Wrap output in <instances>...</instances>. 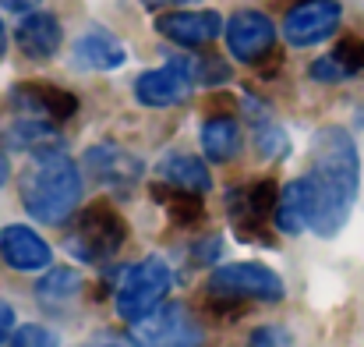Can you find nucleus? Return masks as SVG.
<instances>
[{
	"instance_id": "1",
	"label": "nucleus",
	"mask_w": 364,
	"mask_h": 347,
	"mask_svg": "<svg viewBox=\"0 0 364 347\" xmlns=\"http://www.w3.org/2000/svg\"><path fill=\"white\" fill-rule=\"evenodd\" d=\"M361 192V156L347 128L329 124L311 138V167L294 177L276 202V227L283 234L315 231L318 237H336L350 220V209Z\"/></svg>"
},
{
	"instance_id": "2",
	"label": "nucleus",
	"mask_w": 364,
	"mask_h": 347,
	"mask_svg": "<svg viewBox=\"0 0 364 347\" xmlns=\"http://www.w3.org/2000/svg\"><path fill=\"white\" fill-rule=\"evenodd\" d=\"M82 202V170L60 149H36L28 170L21 174V206L32 220L60 227Z\"/></svg>"
},
{
	"instance_id": "3",
	"label": "nucleus",
	"mask_w": 364,
	"mask_h": 347,
	"mask_svg": "<svg viewBox=\"0 0 364 347\" xmlns=\"http://www.w3.org/2000/svg\"><path fill=\"white\" fill-rule=\"evenodd\" d=\"M173 287V273L170 266L159 259V255H145L141 262L127 266L117 280V294H114V309L117 316L127 319V323H138L145 319L149 312H156L166 294Z\"/></svg>"
},
{
	"instance_id": "4",
	"label": "nucleus",
	"mask_w": 364,
	"mask_h": 347,
	"mask_svg": "<svg viewBox=\"0 0 364 347\" xmlns=\"http://www.w3.org/2000/svg\"><path fill=\"white\" fill-rule=\"evenodd\" d=\"M205 294H209L213 305H227V309L237 305V301L276 305V301H283L287 287L276 276V269H269L262 262H230V266H220L209 276Z\"/></svg>"
},
{
	"instance_id": "5",
	"label": "nucleus",
	"mask_w": 364,
	"mask_h": 347,
	"mask_svg": "<svg viewBox=\"0 0 364 347\" xmlns=\"http://www.w3.org/2000/svg\"><path fill=\"white\" fill-rule=\"evenodd\" d=\"M124 237H127V224H124L121 213H117L110 202H92V206L71 224L64 244H68V252H71L75 259L100 266V262H107V259H114V255L121 252Z\"/></svg>"
},
{
	"instance_id": "6",
	"label": "nucleus",
	"mask_w": 364,
	"mask_h": 347,
	"mask_svg": "<svg viewBox=\"0 0 364 347\" xmlns=\"http://www.w3.org/2000/svg\"><path fill=\"white\" fill-rule=\"evenodd\" d=\"M131 341L134 347H202V330L184 305H159L131 323Z\"/></svg>"
},
{
	"instance_id": "7",
	"label": "nucleus",
	"mask_w": 364,
	"mask_h": 347,
	"mask_svg": "<svg viewBox=\"0 0 364 347\" xmlns=\"http://www.w3.org/2000/svg\"><path fill=\"white\" fill-rule=\"evenodd\" d=\"M343 7L336 0H304L297 7L287 11L283 18V39L290 46H315L326 43L336 29H340Z\"/></svg>"
},
{
	"instance_id": "8",
	"label": "nucleus",
	"mask_w": 364,
	"mask_h": 347,
	"mask_svg": "<svg viewBox=\"0 0 364 347\" xmlns=\"http://www.w3.org/2000/svg\"><path fill=\"white\" fill-rule=\"evenodd\" d=\"M191 75H188V64L184 57L156 68V71H145L134 78V100L141 107H152V110H166V107H177L191 96Z\"/></svg>"
},
{
	"instance_id": "9",
	"label": "nucleus",
	"mask_w": 364,
	"mask_h": 347,
	"mask_svg": "<svg viewBox=\"0 0 364 347\" xmlns=\"http://www.w3.org/2000/svg\"><path fill=\"white\" fill-rule=\"evenodd\" d=\"M223 32H227L230 57L241 61V64L262 61L272 50V43H276V25L262 11H237V14H230V21H227Z\"/></svg>"
},
{
	"instance_id": "10",
	"label": "nucleus",
	"mask_w": 364,
	"mask_h": 347,
	"mask_svg": "<svg viewBox=\"0 0 364 347\" xmlns=\"http://www.w3.org/2000/svg\"><path fill=\"white\" fill-rule=\"evenodd\" d=\"M85 167H89L92 181H100L103 188H117V192L134 188L145 177V163L134 152H127L121 145H110V142L107 145H92L85 152Z\"/></svg>"
},
{
	"instance_id": "11",
	"label": "nucleus",
	"mask_w": 364,
	"mask_h": 347,
	"mask_svg": "<svg viewBox=\"0 0 364 347\" xmlns=\"http://www.w3.org/2000/svg\"><path fill=\"white\" fill-rule=\"evenodd\" d=\"M156 29L177 46H209L227 25L216 11H170V14H159Z\"/></svg>"
},
{
	"instance_id": "12",
	"label": "nucleus",
	"mask_w": 364,
	"mask_h": 347,
	"mask_svg": "<svg viewBox=\"0 0 364 347\" xmlns=\"http://www.w3.org/2000/svg\"><path fill=\"white\" fill-rule=\"evenodd\" d=\"M11 103L28 117H50V120H68L78 110V100L68 89L46 86V82H21L11 89Z\"/></svg>"
},
{
	"instance_id": "13",
	"label": "nucleus",
	"mask_w": 364,
	"mask_h": 347,
	"mask_svg": "<svg viewBox=\"0 0 364 347\" xmlns=\"http://www.w3.org/2000/svg\"><path fill=\"white\" fill-rule=\"evenodd\" d=\"M0 255L11 269H21V273H36V269H46L50 259H53V248L46 244V237L32 231V227H21V224H11L0 231Z\"/></svg>"
},
{
	"instance_id": "14",
	"label": "nucleus",
	"mask_w": 364,
	"mask_h": 347,
	"mask_svg": "<svg viewBox=\"0 0 364 347\" xmlns=\"http://www.w3.org/2000/svg\"><path fill=\"white\" fill-rule=\"evenodd\" d=\"M14 39H18V50H21L25 57H32V61H50V57L60 50L64 32H60V21H57L53 14H46V11H28V14L18 21Z\"/></svg>"
},
{
	"instance_id": "15",
	"label": "nucleus",
	"mask_w": 364,
	"mask_h": 347,
	"mask_svg": "<svg viewBox=\"0 0 364 347\" xmlns=\"http://www.w3.org/2000/svg\"><path fill=\"white\" fill-rule=\"evenodd\" d=\"M124 61H127L124 43L107 29H89L75 43V64L85 71H117Z\"/></svg>"
},
{
	"instance_id": "16",
	"label": "nucleus",
	"mask_w": 364,
	"mask_h": 347,
	"mask_svg": "<svg viewBox=\"0 0 364 347\" xmlns=\"http://www.w3.org/2000/svg\"><path fill=\"white\" fill-rule=\"evenodd\" d=\"M159 181L173 192H191V195H205L213 188L209 167L198 156H184V152H173V156L159 160Z\"/></svg>"
},
{
	"instance_id": "17",
	"label": "nucleus",
	"mask_w": 364,
	"mask_h": 347,
	"mask_svg": "<svg viewBox=\"0 0 364 347\" xmlns=\"http://www.w3.org/2000/svg\"><path fill=\"white\" fill-rule=\"evenodd\" d=\"M276 202H279L276 185H272V181H258V185H251V188H237V192H230L227 209L234 213V220H237V224H244V220H251V224H265V220H272Z\"/></svg>"
},
{
	"instance_id": "18",
	"label": "nucleus",
	"mask_w": 364,
	"mask_h": 347,
	"mask_svg": "<svg viewBox=\"0 0 364 347\" xmlns=\"http://www.w3.org/2000/svg\"><path fill=\"white\" fill-rule=\"evenodd\" d=\"M198 138H202V152H205L209 163H230L241 152V142H244L237 120H230V117H209L202 124Z\"/></svg>"
},
{
	"instance_id": "19",
	"label": "nucleus",
	"mask_w": 364,
	"mask_h": 347,
	"mask_svg": "<svg viewBox=\"0 0 364 347\" xmlns=\"http://www.w3.org/2000/svg\"><path fill=\"white\" fill-rule=\"evenodd\" d=\"M78 287H82V280H78V273L75 269H53L50 276H43L39 280V298L46 301V309H57L60 301H68V298H75L78 294Z\"/></svg>"
},
{
	"instance_id": "20",
	"label": "nucleus",
	"mask_w": 364,
	"mask_h": 347,
	"mask_svg": "<svg viewBox=\"0 0 364 347\" xmlns=\"http://www.w3.org/2000/svg\"><path fill=\"white\" fill-rule=\"evenodd\" d=\"M11 142L14 145H21V149H50V145H57V135H53V124H46L43 117H28V120H21V124H14L11 128Z\"/></svg>"
},
{
	"instance_id": "21",
	"label": "nucleus",
	"mask_w": 364,
	"mask_h": 347,
	"mask_svg": "<svg viewBox=\"0 0 364 347\" xmlns=\"http://www.w3.org/2000/svg\"><path fill=\"white\" fill-rule=\"evenodd\" d=\"M184 64H188V75H191L195 86H220V82L230 78V68L220 57H213V53H205V57H184Z\"/></svg>"
},
{
	"instance_id": "22",
	"label": "nucleus",
	"mask_w": 364,
	"mask_h": 347,
	"mask_svg": "<svg viewBox=\"0 0 364 347\" xmlns=\"http://www.w3.org/2000/svg\"><path fill=\"white\" fill-rule=\"evenodd\" d=\"M329 57H333V61H336V64L347 71V78L364 75V39H361V36H343Z\"/></svg>"
},
{
	"instance_id": "23",
	"label": "nucleus",
	"mask_w": 364,
	"mask_h": 347,
	"mask_svg": "<svg viewBox=\"0 0 364 347\" xmlns=\"http://www.w3.org/2000/svg\"><path fill=\"white\" fill-rule=\"evenodd\" d=\"M166 213L173 224H195V220H205V209H202V195H191V192H173V199L166 202Z\"/></svg>"
},
{
	"instance_id": "24",
	"label": "nucleus",
	"mask_w": 364,
	"mask_h": 347,
	"mask_svg": "<svg viewBox=\"0 0 364 347\" xmlns=\"http://www.w3.org/2000/svg\"><path fill=\"white\" fill-rule=\"evenodd\" d=\"M7 347H60V337L53 333V330H46V326H18L14 333H11V341Z\"/></svg>"
},
{
	"instance_id": "25",
	"label": "nucleus",
	"mask_w": 364,
	"mask_h": 347,
	"mask_svg": "<svg viewBox=\"0 0 364 347\" xmlns=\"http://www.w3.org/2000/svg\"><path fill=\"white\" fill-rule=\"evenodd\" d=\"M247 347H294V337L283 326H258L247 337Z\"/></svg>"
},
{
	"instance_id": "26",
	"label": "nucleus",
	"mask_w": 364,
	"mask_h": 347,
	"mask_svg": "<svg viewBox=\"0 0 364 347\" xmlns=\"http://www.w3.org/2000/svg\"><path fill=\"white\" fill-rule=\"evenodd\" d=\"M308 75H311L315 82H347V71H343L333 57H318V61L308 68Z\"/></svg>"
},
{
	"instance_id": "27",
	"label": "nucleus",
	"mask_w": 364,
	"mask_h": 347,
	"mask_svg": "<svg viewBox=\"0 0 364 347\" xmlns=\"http://www.w3.org/2000/svg\"><path fill=\"white\" fill-rule=\"evenodd\" d=\"M7 11H18V14H28V11H36V4L39 0H0Z\"/></svg>"
},
{
	"instance_id": "28",
	"label": "nucleus",
	"mask_w": 364,
	"mask_h": 347,
	"mask_svg": "<svg viewBox=\"0 0 364 347\" xmlns=\"http://www.w3.org/2000/svg\"><path fill=\"white\" fill-rule=\"evenodd\" d=\"M7 177H11V163H7V156L0 152V185H4Z\"/></svg>"
},
{
	"instance_id": "29",
	"label": "nucleus",
	"mask_w": 364,
	"mask_h": 347,
	"mask_svg": "<svg viewBox=\"0 0 364 347\" xmlns=\"http://www.w3.org/2000/svg\"><path fill=\"white\" fill-rule=\"evenodd\" d=\"M145 7H173V4H184V0H141Z\"/></svg>"
},
{
	"instance_id": "30",
	"label": "nucleus",
	"mask_w": 364,
	"mask_h": 347,
	"mask_svg": "<svg viewBox=\"0 0 364 347\" xmlns=\"http://www.w3.org/2000/svg\"><path fill=\"white\" fill-rule=\"evenodd\" d=\"M4 50H7V32H4V21H0V57H4Z\"/></svg>"
},
{
	"instance_id": "31",
	"label": "nucleus",
	"mask_w": 364,
	"mask_h": 347,
	"mask_svg": "<svg viewBox=\"0 0 364 347\" xmlns=\"http://www.w3.org/2000/svg\"><path fill=\"white\" fill-rule=\"evenodd\" d=\"M7 333H11V330H4V326H0V344H4V337H7Z\"/></svg>"
}]
</instances>
